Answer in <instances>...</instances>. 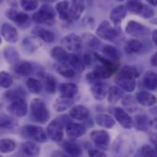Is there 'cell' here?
<instances>
[{
    "mask_svg": "<svg viewBox=\"0 0 157 157\" xmlns=\"http://www.w3.org/2000/svg\"><path fill=\"white\" fill-rule=\"evenodd\" d=\"M40 75L42 80L45 91L48 94H54L56 91V80L53 75L48 73H40Z\"/></svg>",
    "mask_w": 157,
    "mask_h": 157,
    "instance_id": "obj_22",
    "label": "cell"
},
{
    "mask_svg": "<svg viewBox=\"0 0 157 157\" xmlns=\"http://www.w3.org/2000/svg\"><path fill=\"white\" fill-rule=\"evenodd\" d=\"M17 128L16 121L6 114H0V135L14 132Z\"/></svg>",
    "mask_w": 157,
    "mask_h": 157,
    "instance_id": "obj_14",
    "label": "cell"
},
{
    "mask_svg": "<svg viewBox=\"0 0 157 157\" xmlns=\"http://www.w3.org/2000/svg\"><path fill=\"white\" fill-rule=\"evenodd\" d=\"M54 19H55L54 8L49 4L42 5L40 8L32 15V20L38 24L52 26L54 23Z\"/></svg>",
    "mask_w": 157,
    "mask_h": 157,
    "instance_id": "obj_4",
    "label": "cell"
},
{
    "mask_svg": "<svg viewBox=\"0 0 157 157\" xmlns=\"http://www.w3.org/2000/svg\"><path fill=\"white\" fill-rule=\"evenodd\" d=\"M127 11L128 10L125 6H123V5L117 6L111 10V12L109 14V18L115 26H118L125 18V17L127 15Z\"/></svg>",
    "mask_w": 157,
    "mask_h": 157,
    "instance_id": "obj_17",
    "label": "cell"
},
{
    "mask_svg": "<svg viewBox=\"0 0 157 157\" xmlns=\"http://www.w3.org/2000/svg\"><path fill=\"white\" fill-rule=\"evenodd\" d=\"M22 46H23V49L26 52H28L29 53H32L41 46V43H40V40H38L35 38L27 37V38H25L23 40Z\"/></svg>",
    "mask_w": 157,
    "mask_h": 157,
    "instance_id": "obj_39",
    "label": "cell"
},
{
    "mask_svg": "<svg viewBox=\"0 0 157 157\" xmlns=\"http://www.w3.org/2000/svg\"><path fill=\"white\" fill-rule=\"evenodd\" d=\"M114 117L117 120V121L121 125V127H123L124 129L131 130L134 125L132 117L121 108H116L114 109Z\"/></svg>",
    "mask_w": 157,
    "mask_h": 157,
    "instance_id": "obj_13",
    "label": "cell"
},
{
    "mask_svg": "<svg viewBox=\"0 0 157 157\" xmlns=\"http://www.w3.org/2000/svg\"><path fill=\"white\" fill-rule=\"evenodd\" d=\"M143 49V43L139 40L136 39H131L126 41L124 45V51L128 54H133L138 53Z\"/></svg>",
    "mask_w": 157,
    "mask_h": 157,
    "instance_id": "obj_37",
    "label": "cell"
},
{
    "mask_svg": "<svg viewBox=\"0 0 157 157\" xmlns=\"http://www.w3.org/2000/svg\"><path fill=\"white\" fill-rule=\"evenodd\" d=\"M88 156L105 157L107 156V155L102 150H99V149H91V150L88 151Z\"/></svg>",
    "mask_w": 157,
    "mask_h": 157,
    "instance_id": "obj_52",
    "label": "cell"
},
{
    "mask_svg": "<svg viewBox=\"0 0 157 157\" xmlns=\"http://www.w3.org/2000/svg\"><path fill=\"white\" fill-rule=\"evenodd\" d=\"M26 86L28 88V90L34 94V95H38L41 92V89H42V85H41V82L35 78V77H29L27 79L26 81Z\"/></svg>",
    "mask_w": 157,
    "mask_h": 157,
    "instance_id": "obj_40",
    "label": "cell"
},
{
    "mask_svg": "<svg viewBox=\"0 0 157 157\" xmlns=\"http://www.w3.org/2000/svg\"><path fill=\"white\" fill-rule=\"evenodd\" d=\"M13 83H14L13 77L9 73L6 71L0 72V86L2 88L7 89L13 85Z\"/></svg>",
    "mask_w": 157,
    "mask_h": 157,
    "instance_id": "obj_47",
    "label": "cell"
},
{
    "mask_svg": "<svg viewBox=\"0 0 157 157\" xmlns=\"http://www.w3.org/2000/svg\"><path fill=\"white\" fill-rule=\"evenodd\" d=\"M22 132L26 137L31 139L34 142L45 143L47 141V133L41 127L28 124L23 127Z\"/></svg>",
    "mask_w": 157,
    "mask_h": 157,
    "instance_id": "obj_6",
    "label": "cell"
},
{
    "mask_svg": "<svg viewBox=\"0 0 157 157\" xmlns=\"http://www.w3.org/2000/svg\"><path fill=\"white\" fill-rule=\"evenodd\" d=\"M140 154H141V155L144 157H155L157 155L156 151L152 146H150L148 144H145L141 148Z\"/></svg>",
    "mask_w": 157,
    "mask_h": 157,
    "instance_id": "obj_50",
    "label": "cell"
},
{
    "mask_svg": "<svg viewBox=\"0 0 157 157\" xmlns=\"http://www.w3.org/2000/svg\"><path fill=\"white\" fill-rule=\"evenodd\" d=\"M56 71L59 75H63L65 78H73L75 76V71L67 63H60L59 65H57Z\"/></svg>",
    "mask_w": 157,
    "mask_h": 157,
    "instance_id": "obj_44",
    "label": "cell"
},
{
    "mask_svg": "<svg viewBox=\"0 0 157 157\" xmlns=\"http://www.w3.org/2000/svg\"><path fill=\"white\" fill-rule=\"evenodd\" d=\"M135 126L140 131H146L149 129L150 121L149 118L145 114H139L135 117Z\"/></svg>",
    "mask_w": 157,
    "mask_h": 157,
    "instance_id": "obj_45",
    "label": "cell"
},
{
    "mask_svg": "<svg viewBox=\"0 0 157 157\" xmlns=\"http://www.w3.org/2000/svg\"><path fill=\"white\" fill-rule=\"evenodd\" d=\"M95 121L98 126L105 128V129H112V128H114V126L116 124V121L112 118V116H110L109 114H104V113L96 115Z\"/></svg>",
    "mask_w": 157,
    "mask_h": 157,
    "instance_id": "obj_23",
    "label": "cell"
},
{
    "mask_svg": "<svg viewBox=\"0 0 157 157\" xmlns=\"http://www.w3.org/2000/svg\"><path fill=\"white\" fill-rule=\"evenodd\" d=\"M17 147V144L13 139L5 138L0 140V153L2 154H8L15 151Z\"/></svg>",
    "mask_w": 157,
    "mask_h": 157,
    "instance_id": "obj_43",
    "label": "cell"
},
{
    "mask_svg": "<svg viewBox=\"0 0 157 157\" xmlns=\"http://www.w3.org/2000/svg\"><path fill=\"white\" fill-rule=\"evenodd\" d=\"M108 90H109V86L100 81L93 84L92 86L90 87V92L93 98L98 101H102L105 99L108 94Z\"/></svg>",
    "mask_w": 157,
    "mask_h": 157,
    "instance_id": "obj_16",
    "label": "cell"
},
{
    "mask_svg": "<svg viewBox=\"0 0 157 157\" xmlns=\"http://www.w3.org/2000/svg\"><path fill=\"white\" fill-rule=\"evenodd\" d=\"M25 97H26V93L21 87H16V88L9 89V90L6 91L4 94V98L11 102L15 101V100H18V99H23Z\"/></svg>",
    "mask_w": 157,
    "mask_h": 157,
    "instance_id": "obj_38",
    "label": "cell"
},
{
    "mask_svg": "<svg viewBox=\"0 0 157 157\" xmlns=\"http://www.w3.org/2000/svg\"><path fill=\"white\" fill-rule=\"evenodd\" d=\"M119 76L122 77H127V78H137L140 76V71L138 70L137 67L132 66V65H126L122 67L120 71Z\"/></svg>",
    "mask_w": 157,
    "mask_h": 157,
    "instance_id": "obj_41",
    "label": "cell"
},
{
    "mask_svg": "<svg viewBox=\"0 0 157 157\" xmlns=\"http://www.w3.org/2000/svg\"><path fill=\"white\" fill-rule=\"evenodd\" d=\"M82 38L83 43L85 42L89 48L92 49H97L100 45V40L98 39V37L92 35V34H84Z\"/></svg>",
    "mask_w": 157,
    "mask_h": 157,
    "instance_id": "obj_46",
    "label": "cell"
},
{
    "mask_svg": "<svg viewBox=\"0 0 157 157\" xmlns=\"http://www.w3.org/2000/svg\"><path fill=\"white\" fill-rule=\"evenodd\" d=\"M3 1H4V0H0V4H2V3H3Z\"/></svg>",
    "mask_w": 157,
    "mask_h": 157,
    "instance_id": "obj_59",
    "label": "cell"
},
{
    "mask_svg": "<svg viewBox=\"0 0 157 157\" xmlns=\"http://www.w3.org/2000/svg\"><path fill=\"white\" fill-rule=\"evenodd\" d=\"M61 43L66 50L73 52H76L80 51V49L83 46L82 38L75 33H71L64 36L61 40Z\"/></svg>",
    "mask_w": 157,
    "mask_h": 157,
    "instance_id": "obj_7",
    "label": "cell"
},
{
    "mask_svg": "<svg viewBox=\"0 0 157 157\" xmlns=\"http://www.w3.org/2000/svg\"><path fill=\"white\" fill-rule=\"evenodd\" d=\"M20 6L25 11H33L39 6V0H20Z\"/></svg>",
    "mask_w": 157,
    "mask_h": 157,
    "instance_id": "obj_49",
    "label": "cell"
},
{
    "mask_svg": "<svg viewBox=\"0 0 157 157\" xmlns=\"http://www.w3.org/2000/svg\"><path fill=\"white\" fill-rule=\"evenodd\" d=\"M30 117L34 121L40 124H44L49 121L50 112L43 100L40 98H34L31 100Z\"/></svg>",
    "mask_w": 157,
    "mask_h": 157,
    "instance_id": "obj_2",
    "label": "cell"
},
{
    "mask_svg": "<svg viewBox=\"0 0 157 157\" xmlns=\"http://www.w3.org/2000/svg\"><path fill=\"white\" fill-rule=\"evenodd\" d=\"M1 35L3 39L9 43H16L18 40V33L17 29L9 23H4L2 25Z\"/></svg>",
    "mask_w": 157,
    "mask_h": 157,
    "instance_id": "obj_15",
    "label": "cell"
},
{
    "mask_svg": "<svg viewBox=\"0 0 157 157\" xmlns=\"http://www.w3.org/2000/svg\"><path fill=\"white\" fill-rule=\"evenodd\" d=\"M136 101L144 107H152L156 103V98L150 92L140 91L136 94Z\"/></svg>",
    "mask_w": 157,
    "mask_h": 157,
    "instance_id": "obj_21",
    "label": "cell"
},
{
    "mask_svg": "<svg viewBox=\"0 0 157 157\" xmlns=\"http://www.w3.org/2000/svg\"><path fill=\"white\" fill-rule=\"evenodd\" d=\"M150 5H152L153 6H156V2H157V0H146Z\"/></svg>",
    "mask_w": 157,
    "mask_h": 157,
    "instance_id": "obj_56",
    "label": "cell"
},
{
    "mask_svg": "<svg viewBox=\"0 0 157 157\" xmlns=\"http://www.w3.org/2000/svg\"><path fill=\"white\" fill-rule=\"evenodd\" d=\"M6 16L7 18L12 20L13 22H15L17 26L21 28L25 26H29V21H30V17L28 14L22 11H17L13 8L7 9L6 11Z\"/></svg>",
    "mask_w": 157,
    "mask_h": 157,
    "instance_id": "obj_9",
    "label": "cell"
},
{
    "mask_svg": "<svg viewBox=\"0 0 157 157\" xmlns=\"http://www.w3.org/2000/svg\"><path fill=\"white\" fill-rule=\"evenodd\" d=\"M102 52L104 53V55L111 60V61H114V62H118L120 60V52L119 51L112 45H109V44H106L103 46L102 48Z\"/></svg>",
    "mask_w": 157,
    "mask_h": 157,
    "instance_id": "obj_42",
    "label": "cell"
},
{
    "mask_svg": "<svg viewBox=\"0 0 157 157\" xmlns=\"http://www.w3.org/2000/svg\"><path fill=\"white\" fill-rule=\"evenodd\" d=\"M73 104H74L73 98H69L61 96L60 98H57L54 100L53 109L56 112H63V111L67 110L70 107H72Z\"/></svg>",
    "mask_w": 157,
    "mask_h": 157,
    "instance_id": "obj_25",
    "label": "cell"
},
{
    "mask_svg": "<svg viewBox=\"0 0 157 157\" xmlns=\"http://www.w3.org/2000/svg\"><path fill=\"white\" fill-rule=\"evenodd\" d=\"M140 16H142L144 18H151L152 17L155 16V11L152 7H150L147 5L144 4V6L141 10V13L139 14Z\"/></svg>",
    "mask_w": 157,
    "mask_h": 157,
    "instance_id": "obj_51",
    "label": "cell"
},
{
    "mask_svg": "<svg viewBox=\"0 0 157 157\" xmlns=\"http://www.w3.org/2000/svg\"><path fill=\"white\" fill-rule=\"evenodd\" d=\"M2 43V39H1V37H0V44Z\"/></svg>",
    "mask_w": 157,
    "mask_h": 157,
    "instance_id": "obj_58",
    "label": "cell"
},
{
    "mask_svg": "<svg viewBox=\"0 0 157 157\" xmlns=\"http://www.w3.org/2000/svg\"><path fill=\"white\" fill-rule=\"evenodd\" d=\"M127 10L131 11L132 13L139 15L141 13V10L144 6V4L141 0H128L127 6H125Z\"/></svg>",
    "mask_w": 157,
    "mask_h": 157,
    "instance_id": "obj_48",
    "label": "cell"
},
{
    "mask_svg": "<svg viewBox=\"0 0 157 157\" xmlns=\"http://www.w3.org/2000/svg\"><path fill=\"white\" fill-rule=\"evenodd\" d=\"M152 40H153V42L157 45V30L156 29H155V30H153V32H152Z\"/></svg>",
    "mask_w": 157,
    "mask_h": 157,
    "instance_id": "obj_55",
    "label": "cell"
},
{
    "mask_svg": "<svg viewBox=\"0 0 157 157\" xmlns=\"http://www.w3.org/2000/svg\"><path fill=\"white\" fill-rule=\"evenodd\" d=\"M92 73L94 74V75L98 79L101 80V79H108V78H109L114 74V71L112 69H110L109 67H108L107 65L99 63V64H97L94 67Z\"/></svg>",
    "mask_w": 157,
    "mask_h": 157,
    "instance_id": "obj_24",
    "label": "cell"
},
{
    "mask_svg": "<svg viewBox=\"0 0 157 157\" xmlns=\"http://www.w3.org/2000/svg\"><path fill=\"white\" fill-rule=\"evenodd\" d=\"M86 80H87V82L89 83V84H91V85H93V84H95V83H97V82H99V79H98L95 75H94V74L91 72V73H88L87 75H86Z\"/></svg>",
    "mask_w": 157,
    "mask_h": 157,
    "instance_id": "obj_53",
    "label": "cell"
},
{
    "mask_svg": "<svg viewBox=\"0 0 157 157\" xmlns=\"http://www.w3.org/2000/svg\"><path fill=\"white\" fill-rule=\"evenodd\" d=\"M64 128H65V133L67 137L71 140L78 139L82 137L83 135H85V133L86 132V128L84 125L75 123V122L69 121L65 125Z\"/></svg>",
    "mask_w": 157,
    "mask_h": 157,
    "instance_id": "obj_11",
    "label": "cell"
},
{
    "mask_svg": "<svg viewBox=\"0 0 157 157\" xmlns=\"http://www.w3.org/2000/svg\"><path fill=\"white\" fill-rule=\"evenodd\" d=\"M69 122V118L66 115H62L52 121L46 129L47 136L53 142H61L63 139V129Z\"/></svg>",
    "mask_w": 157,
    "mask_h": 157,
    "instance_id": "obj_1",
    "label": "cell"
},
{
    "mask_svg": "<svg viewBox=\"0 0 157 157\" xmlns=\"http://www.w3.org/2000/svg\"><path fill=\"white\" fill-rule=\"evenodd\" d=\"M151 64L153 65V66H156L157 65V53H154L153 54V56L151 57Z\"/></svg>",
    "mask_w": 157,
    "mask_h": 157,
    "instance_id": "obj_54",
    "label": "cell"
},
{
    "mask_svg": "<svg viewBox=\"0 0 157 157\" xmlns=\"http://www.w3.org/2000/svg\"><path fill=\"white\" fill-rule=\"evenodd\" d=\"M69 116L77 121H85L89 117V110L83 105H75L69 111Z\"/></svg>",
    "mask_w": 157,
    "mask_h": 157,
    "instance_id": "obj_19",
    "label": "cell"
},
{
    "mask_svg": "<svg viewBox=\"0 0 157 157\" xmlns=\"http://www.w3.org/2000/svg\"><path fill=\"white\" fill-rule=\"evenodd\" d=\"M66 63L71 66L75 73H82L85 70V64L82 61V58L76 54H69Z\"/></svg>",
    "mask_w": 157,
    "mask_h": 157,
    "instance_id": "obj_35",
    "label": "cell"
},
{
    "mask_svg": "<svg viewBox=\"0 0 157 157\" xmlns=\"http://www.w3.org/2000/svg\"><path fill=\"white\" fill-rule=\"evenodd\" d=\"M115 1H117V2H123V1H125V0H115Z\"/></svg>",
    "mask_w": 157,
    "mask_h": 157,
    "instance_id": "obj_57",
    "label": "cell"
},
{
    "mask_svg": "<svg viewBox=\"0 0 157 157\" xmlns=\"http://www.w3.org/2000/svg\"><path fill=\"white\" fill-rule=\"evenodd\" d=\"M90 140L99 150H106L109 144V134L104 130L93 131L90 133Z\"/></svg>",
    "mask_w": 157,
    "mask_h": 157,
    "instance_id": "obj_8",
    "label": "cell"
},
{
    "mask_svg": "<svg viewBox=\"0 0 157 157\" xmlns=\"http://www.w3.org/2000/svg\"><path fill=\"white\" fill-rule=\"evenodd\" d=\"M51 56L59 63H66L69 53L62 46H55L51 51Z\"/></svg>",
    "mask_w": 157,
    "mask_h": 157,
    "instance_id": "obj_29",
    "label": "cell"
},
{
    "mask_svg": "<svg viewBox=\"0 0 157 157\" xmlns=\"http://www.w3.org/2000/svg\"><path fill=\"white\" fill-rule=\"evenodd\" d=\"M55 10L63 21L67 23L72 21L70 17V3L67 0H63L57 3L55 6Z\"/></svg>",
    "mask_w": 157,
    "mask_h": 157,
    "instance_id": "obj_18",
    "label": "cell"
},
{
    "mask_svg": "<svg viewBox=\"0 0 157 157\" xmlns=\"http://www.w3.org/2000/svg\"><path fill=\"white\" fill-rule=\"evenodd\" d=\"M7 111L16 118H22L28 112L27 102L24 100V98L12 101L11 104L7 107Z\"/></svg>",
    "mask_w": 157,
    "mask_h": 157,
    "instance_id": "obj_10",
    "label": "cell"
},
{
    "mask_svg": "<svg viewBox=\"0 0 157 157\" xmlns=\"http://www.w3.org/2000/svg\"><path fill=\"white\" fill-rule=\"evenodd\" d=\"M63 148L67 155L70 156H80L82 155V150L80 146L73 141H65L63 143Z\"/></svg>",
    "mask_w": 157,
    "mask_h": 157,
    "instance_id": "obj_33",
    "label": "cell"
},
{
    "mask_svg": "<svg viewBox=\"0 0 157 157\" xmlns=\"http://www.w3.org/2000/svg\"><path fill=\"white\" fill-rule=\"evenodd\" d=\"M143 83L145 88L155 91L157 86V75L154 71H147L143 78Z\"/></svg>",
    "mask_w": 157,
    "mask_h": 157,
    "instance_id": "obj_34",
    "label": "cell"
},
{
    "mask_svg": "<svg viewBox=\"0 0 157 157\" xmlns=\"http://www.w3.org/2000/svg\"><path fill=\"white\" fill-rule=\"evenodd\" d=\"M23 153L28 156H38L40 153V148L39 144L34 142H25L21 145Z\"/></svg>",
    "mask_w": 157,
    "mask_h": 157,
    "instance_id": "obj_36",
    "label": "cell"
},
{
    "mask_svg": "<svg viewBox=\"0 0 157 157\" xmlns=\"http://www.w3.org/2000/svg\"><path fill=\"white\" fill-rule=\"evenodd\" d=\"M59 91L61 93V96L73 98L78 92V86L74 83H63L60 85Z\"/></svg>",
    "mask_w": 157,
    "mask_h": 157,
    "instance_id": "obj_28",
    "label": "cell"
},
{
    "mask_svg": "<svg viewBox=\"0 0 157 157\" xmlns=\"http://www.w3.org/2000/svg\"><path fill=\"white\" fill-rule=\"evenodd\" d=\"M14 65L15 73L20 76H28L32 72V65L28 61H18Z\"/></svg>",
    "mask_w": 157,
    "mask_h": 157,
    "instance_id": "obj_31",
    "label": "cell"
},
{
    "mask_svg": "<svg viewBox=\"0 0 157 157\" xmlns=\"http://www.w3.org/2000/svg\"><path fill=\"white\" fill-rule=\"evenodd\" d=\"M97 35L100 39H103L105 40L111 41V42L118 41L121 38H122L121 29L115 26H112L110 22L108 20L102 21L99 24L97 29Z\"/></svg>",
    "mask_w": 157,
    "mask_h": 157,
    "instance_id": "obj_3",
    "label": "cell"
},
{
    "mask_svg": "<svg viewBox=\"0 0 157 157\" xmlns=\"http://www.w3.org/2000/svg\"><path fill=\"white\" fill-rule=\"evenodd\" d=\"M125 31L127 34L133 36V37H141L144 36L148 33L149 29L144 25L141 24L135 20H129L127 26L125 28Z\"/></svg>",
    "mask_w": 157,
    "mask_h": 157,
    "instance_id": "obj_12",
    "label": "cell"
},
{
    "mask_svg": "<svg viewBox=\"0 0 157 157\" xmlns=\"http://www.w3.org/2000/svg\"><path fill=\"white\" fill-rule=\"evenodd\" d=\"M3 55L6 61L10 64H16L19 61V54L17 49L13 46H6L3 50Z\"/></svg>",
    "mask_w": 157,
    "mask_h": 157,
    "instance_id": "obj_30",
    "label": "cell"
},
{
    "mask_svg": "<svg viewBox=\"0 0 157 157\" xmlns=\"http://www.w3.org/2000/svg\"><path fill=\"white\" fill-rule=\"evenodd\" d=\"M116 84L120 88L127 92H132L136 88V81L133 78L118 76L116 79Z\"/></svg>",
    "mask_w": 157,
    "mask_h": 157,
    "instance_id": "obj_26",
    "label": "cell"
},
{
    "mask_svg": "<svg viewBox=\"0 0 157 157\" xmlns=\"http://www.w3.org/2000/svg\"><path fill=\"white\" fill-rule=\"evenodd\" d=\"M124 97V92L117 86H111L108 90V101L111 105L119 103Z\"/></svg>",
    "mask_w": 157,
    "mask_h": 157,
    "instance_id": "obj_27",
    "label": "cell"
},
{
    "mask_svg": "<svg viewBox=\"0 0 157 157\" xmlns=\"http://www.w3.org/2000/svg\"><path fill=\"white\" fill-rule=\"evenodd\" d=\"M33 34L36 35L38 38H40V40H42L43 41L47 42V43H51L55 39V35L53 32H52L51 30H48L44 28L41 27H36L33 29Z\"/></svg>",
    "mask_w": 157,
    "mask_h": 157,
    "instance_id": "obj_32",
    "label": "cell"
},
{
    "mask_svg": "<svg viewBox=\"0 0 157 157\" xmlns=\"http://www.w3.org/2000/svg\"><path fill=\"white\" fill-rule=\"evenodd\" d=\"M134 148H135V141L125 135L119 136L113 145L114 152L117 155H132L133 153Z\"/></svg>",
    "mask_w": 157,
    "mask_h": 157,
    "instance_id": "obj_5",
    "label": "cell"
},
{
    "mask_svg": "<svg viewBox=\"0 0 157 157\" xmlns=\"http://www.w3.org/2000/svg\"><path fill=\"white\" fill-rule=\"evenodd\" d=\"M86 4L85 0H72L70 5V17L72 20H77L85 11Z\"/></svg>",
    "mask_w": 157,
    "mask_h": 157,
    "instance_id": "obj_20",
    "label": "cell"
}]
</instances>
